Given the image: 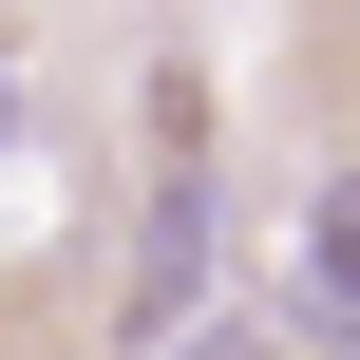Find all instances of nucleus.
I'll return each mask as SVG.
<instances>
[{
    "label": "nucleus",
    "instance_id": "obj_1",
    "mask_svg": "<svg viewBox=\"0 0 360 360\" xmlns=\"http://www.w3.org/2000/svg\"><path fill=\"white\" fill-rule=\"evenodd\" d=\"M190 323H209V171H171L133 228V342H190Z\"/></svg>",
    "mask_w": 360,
    "mask_h": 360
},
{
    "label": "nucleus",
    "instance_id": "obj_2",
    "mask_svg": "<svg viewBox=\"0 0 360 360\" xmlns=\"http://www.w3.org/2000/svg\"><path fill=\"white\" fill-rule=\"evenodd\" d=\"M304 323H323V342H360V171H323V190H304Z\"/></svg>",
    "mask_w": 360,
    "mask_h": 360
},
{
    "label": "nucleus",
    "instance_id": "obj_3",
    "mask_svg": "<svg viewBox=\"0 0 360 360\" xmlns=\"http://www.w3.org/2000/svg\"><path fill=\"white\" fill-rule=\"evenodd\" d=\"M171 360H304V342H285V323H190Z\"/></svg>",
    "mask_w": 360,
    "mask_h": 360
},
{
    "label": "nucleus",
    "instance_id": "obj_4",
    "mask_svg": "<svg viewBox=\"0 0 360 360\" xmlns=\"http://www.w3.org/2000/svg\"><path fill=\"white\" fill-rule=\"evenodd\" d=\"M0 133H19V76H0Z\"/></svg>",
    "mask_w": 360,
    "mask_h": 360
}]
</instances>
